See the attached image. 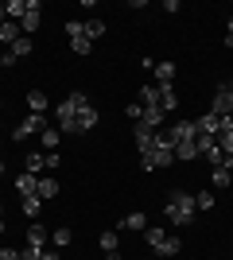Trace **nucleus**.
Here are the masks:
<instances>
[{
	"instance_id": "a878e982",
	"label": "nucleus",
	"mask_w": 233,
	"mask_h": 260,
	"mask_svg": "<svg viewBox=\"0 0 233 260\" xmlns=\"http://www.w3.org/2000/svg\"><path fill=\"white\" fill-rule=\"evenodd\" d=\"M206 163H210V167H233V163L225 159V152H222V148H218V144H214L210 152H206Z\"/></svg>"
},
{
	"instance_id": "0eeeda50",
	"label": "nucleus",
	"mask_w": 233,
	"mask_h": 260,
	"mask_svg": "<svg viewBox=\"0 0 233 260\" xmlns=\"http://www.w3.org/2000/svg\"><path fill=\"white\" fill-rule=\"evenodd\" d=\"M194 136H198L194 120H175V124L167 128V140H171V144H187V140H194Z\"/></svg>"
},
{
	"instance_id": "bb28decb",
	"label": "nucleus",
	"mask_w": 233,
	"mask_h": 260,
	"mask_svg": "<svg viewBox=\"0 0 233 260\" xmlns=\"http://www.w3.org/2000/svg\"><path fill=\"white\" fill-rule=\"evenodd\" d=\"M140 105H159V86H140Z\"/></svg>"
},
{
	"instance_id": "423d86ee",
	"label": "nucleus",
	"mask_w": 233,
	"mask_h": 260,
	"mask_svg": "<svg viewBox=\"0 0 233 260\" xmlns=\"http://www.w3.org/2000/svg\"><path fill=\"white\" fill-rule=\"evenodd\" d=\"M47 128V117H43V113H31V117H27V120H20V124H16V128H12V136H16V140H27V136H31V132H43Z\"/></svg>"
},
{
	"instance_id": "4c0bfd02",
	"label": "nucleus",
	"mask_w": 233,
	"mask_h": 260,
	"mask_svg": "<svg viewBox=\"0 0 233 260\" xmlns=\"http://www.w3.org/2000/svg\"><path fill=\"white\" fill-rule=\"evenodd\" d=\"M0 66H4V70H12V66H16V54H12L8 47H4V51H0Z\"/></svg>"
},
{
	"instance_id": "a211bd4d",
	"label": "nucleus",
	"mask_w": 233,
	"mask_h": 260,
	"mask_svg": "<svg viewBox=\"0 0 233 260\" xmlns=\"http://www.w3.org/2000/svg\"><path fill=\"white\" fill-rule=\"evenodd\" d=\"M31 47H35V43H31V35H20V39H16L8 51L16 54V62H20V58H27V54H31Z\"/></svg>"
},
{
	"instance_id": "412c9836",
	"label": "nucleus",
	"mask_w": 233,
	"mask_h": 260,
	"mask_svg": "<svg viewBox=\"0 0 233 260\" xmlns=\"http://www.w3.org/2000/svg\"><path fill=\"white\" fill-rule=\"evenodd\" d=\"M210 179H214V186H218V190L233 186V171H229V167H214V175H210Z\"/></svg>"
},
{
	"instance_id": "c9c22d12",
	"label": "nucleus",
	"mask_w": 233,
	"mask_h": 260,
	"mask_svg": "<svg viewBox=\"0 0 233 260\" xmlns=\"http://www.w3.org/2000/svg\"><path fill=\"white\" fill-rule=\"evenodd\" d=\"M20 260H43V249H35V245H23V249H20Z\"/></svg>"
},
{
	"instance_id": "72a5a7b5",
	"label": "nucleus",
	"mask_w": 233,
	"mask_h": 260,
	"mask_svg": "<svg viewBox=\"0 0 233 260\" xmlns=\"http://www.w3.org/2000/svg\"><path fill=\"white\" fill-rule=\"evenodd\" d=\"M194 210H214V194H210V190L194 194Z\"/></svg>"
},
{
	"instance_id": "9b49d317",
	"label": "nucleus",
	"mask_w": 233,
	"mask_h": 260,
	"mask_svg": "<svg viewBox=\"0 0 233 260\" xmlns=\"http://www.w3.org/2000/svg\"><path fill=\"white\" fill-rule=\"evenodd\" d=\"M152 74H155V86H175V62L163 58V62H155Z\"/></svg>"
},
{
	"instance_id": "c85d7f7f",
	"label": "nucleus",
	"mask_w": 233,
	"mask_h": 260,
	"mask_svg": "<svg viewBox=\"0 0 233 260\" xmlns=\"http://www.w3.org/2000/svg\"><path fill=\"white\" fill-rule=\"evenodd\" d=\"M101 252H121V249H117V233H113V229L101 233Z\"/></svg>"
},
{
	"instance_id": "79ce46f5",
	"label": "nucleus",
	"mask_w": 233,
	"mask_h": 260,
	"mask_svg": "<svg viewBox=\"0 0 233 260\" xmlns=\"http://www.w3.org/2000/svg\"><path fill=\"white\" fill-rule=\"evenodd\" d=\"M0 233H4V206H0Z\"/></svg>"
},
{
	"instance_id": "2eb2a0df",
	"label": "nucleus",
	"mask_w": 233,
	"mask_h": 260,
	"mask_svg": "<svg viewBox=\"0 0 233 260\" xmlns=\"http://www.w3.org/2000/svg\"><path fill=\"white\" fill-rule=\"evenodd\" d=\"M159 109H163V113L179 109V93H175V86H159Z\"/></svg>"
},
{
	"instance_id": "dca6fc26",
	"label": "nucleus",
	"mask_w": 233,
	"mask_h": 260,
	"mask_svg": "<svg viewBox=\"0 0 233 260\" xmlns=\"http://www.w3.org/2000/svg\"><path fill=\"white\" fill-rule=\"evenodd\" d=\"M39 140H43V148H47V152H58V140H62V132H58L55 124H47V128L39 132Z\"/></svg>"
},
{
	"instance_id": "a19ab883",
	"label": "nucleus",
	"mask_w": 233,
	"mask_h": 260,
	"mask_svg": "<svg viewBox=\"0 0 233 260\" xmlns=\"http://www.w3.org/2000/svg\"><path fill=\"white\" fill-rule=\"evenodd\" d=\"M105 260H121V252H105Z\"/></svg>"
},
{
	"instance_id": "ddd939ff",
	"label": "nucleus",
	"mask_w": 233,
	"mask_h": 260,
	"mask_svg": "<svg viewBox=\"0 0 233 260\" xmlns=\"http://www.w3.org/2000/svg\"><path fill=\"white\" fill-rule=\"evenodd\" d=\"M20 35H23V31H20V23H16V20H4V23H0V47H4V43L12 47Z\"/></svg>"
},
{
	"instance_id": "7c9ffc66",
	"label": "nucleus",
	"mask_w": 233,
	"mask_h": 260,
	"mask_svg": "<svg viewBox=\"0 0 233 260\" xmlns=\"http://www.w3.org/2000/svg\"><path fill=\"white\" fill-rule=\"evenodd\" d=\"M86 35V23L82 20H66V39H82Z\"/></svg>"
},
{
	"instance_id": "9d476101",
	"label": "nucleus",
	"mask_w": 233,
	"mask_h": 260,
	"mask_svg": "<svg viewBox=\"0 0 233 260\" xmlns=\"http://www.w3.org/2000/svg\"><path fill=\"white\" fill-rule=\"evenodd\" d=\"M194 128H198V136H214V140H218V136H222V120L214 117V113H202V117L194 120Z\"/></svg>"
},
{
	"instance_id": "473e14b6",
	"label": "nucleus",
	"mask_w": 233,
	"mask_h": 260,
	"mask_svg": "<svg viewBox=\"0 0 233 260\" xmlns=\"http://www.w3.org/2000/svg\"><path fill=\"white\" fill-rule=\"evenodd\" d=\"M70 51H74V54H89V51H93V43L82 35V39H70Z\"/></svg>"
},
{
	"instance_id": "cd10ccee",
	"label": "nucleus",
	"mask_w": 233,
	"mask_h": 260,
	"mask_svg": "<svg viewBox=\"0 0 233 260\" xmlns=\"http://www.w3.org/2000/svg\"><path fill=\"white\" fill-rule=\"evenodd\" d=\"M39 210H43V198H39V194H35V198H23V214L31 217V221L39 217Z\"/></svg>"
},
{
	"instance_id": "6ab92c4d",
	"label": "nucleus",
	"mask_w": 233,
	"mask_h": 260,
	"mask_svg": "<svg viewBox=\"0 0 233 260\" xmlns=\"http://www.w3.org/2000/svg\"><path fill=\"white\" fill-rule=\"evenodd\" d=\"M175 159H183V163L198 159V144H194V140H187V144H175Z\"/></svg>"
},
{
	"instance_id": "2f4dec72",
	"label": "nucleus",
	"mask_w": 233,
	"mask_h": 260,
	"mask_svg": "<svg viewBox=\"0 0 233 260\" xmlns=\"http://www.w3.org/2000/svg\"><path fill=\"white\" fill-rule=\"evenodd\" d=\"M51 237H55V249H66L70 241H74V233H70V229H55Z\"/></svg>"
},
{
	"instance_id": "4468645a",
	"label": "nucleus",
	"mask_w": 233,
	"mask_h": 260,
	"mask_svg": "<svg viewBox=\"0 0 233 260\" xmlns=\"http://www.w3.org/2000/svg\"><path fill=\"white\" fill-rule=\"evenodd\" d=\"M47 225H39V221H31V229H27V245H35V249H47Z\"/></svg>"
},
{
	"instance_id": "1a4fd4ad",
	"label": "nucleus",
	"mask_w": 233,
	"mask_h": 260,
	"mask_svg": "<svg viewBox=\"0 0 233 260\" xmlns=\"http://www.w3.org/2000/svg\"><path fill=\"white\" fill-rule=\"evenodd\" d=\"M16 190H20V198H35V194H39V175L20 171V175H16Z\"/></svg>"
},
{
	"instance_id": "4be33fe9",
	"label": "nucleus",
	"mask_w": 233,
	"mask_h": 260,
	"mask_svg": "<svg viewBox=\"0 0 233 260\" xmlns=\"http://www.w3.org/2000/svg\"><path fill=\"white\" fill-rule=\"evenodd\" d=\"M23 171H31V175L47 171V152H31V155H27V167H23Z\"/></svg>"
},
{
	"instance_id": "393cba45",
	"label": "nucleus",
	"mask_w": 233,
	"mask_h": 260,
	"mask_svg": "<svg viewBox=\"0 0 233 260\" xmlns=\"http://www.w3.org/2000/svg\"><path fill=\"white\" fill-rule=\"evenodd\" d=\"M101 35H105V20H97V16H93V20H86V39H89V43H93V39H101Z\"/></svg>"
},
{
	"instance_id": "7ed1b4c3",
	"label": "nucleus",
	"mask_w": 233,
	"mask_h": 260,
	"mask_svg": "<svg viewBox=\"0 0 233 260\" xmlns=\"http://www.w3.org/2000/svg\"><path fill=\"white\" fill-rule=\"evenodd\" d=\"M171 163H175V144L167 140V132H159V144L148 155H140V167L144 171H159V167H171Z\"/></svg>"
},
{
	"instance_id": "c756f323",
	"label": "nucleus",
	"mask_w": 233,
	"mask_h": 260,
	"mask_svg": "<svg viewBox=\"0 0 233 260\" xmlns=\"http://www.w3.org/2000/svg\"><path fill=\"white\" fill-rule=\"evenodd\" d=\"M55 194H58L55 179H39V198H55Z\"/></svg>"
},
{
	"instance_id": "f03ea898",
	"label": "nucleus",
	"mask_w": 233,
	"mask_h": 260,
	"mask_svg": "<svg viewBox=\"0 0 233 260\" xmlns=\"http://www.w3.org/2000/svg\"><path fill=\"white\" fill-rule=\"evenodd\" d=\"M194 194H187V190H175V194L167 198V221L179 229H190L194 225Z\"/></svg>"
},
{
	"instance_id": "f8f14e48",
	"label": "nucleus",
	"mask_w": 233,
	"mask_h": 260,
	"mask_svg": "<svg viewBox=\"0 0 233 260\" xmlns=\"http://www.w3.org/2000/svg\"><path fill=\"white\" fill-rule=\"evenodd\" d=\"M163 117H167V113H163L159 105H144V117H140V120H144L148 128H155V132H159V128H163Z\"/></svg>"
},
{
	"instance_id": "aec40b11",
	"label": "nucleus",
	"mask_w": 233,
	"mask_h": 260,
	"mask_svg": "<svg viewBox=\"0 0 233 260\" xmlns=\"http://www.w3.org/2000/svg\"><path fill=\"white\" fill-rule=\"evenodd\" d=\"M179 249H183V241H179L175 233H167V237H163V245H159L155 252H159V256H179Z\"/></svg>"
},
{
	"instance_id": "6e6552de",
	"label": "nucleus",
	"mask_w": 233,
	"mask_h": 260,
	"mask_svg": "<svg viewBox=\"0 0 233 260\" xmlns=\"http://www.w3.org/2000/svg\"><path fill=\"white\" fill-rule=\"evenodd\" d=\"M39 20H43V16H39V0H27V12H23V20H20V31L35 35L39 31Z\"/></svg>"
},
{
	"instance_id": "20e7f679",
	"label": "nucleus",
	"mask_w": 233,
	"mask_h": 260,
	"mask_svg": "<svg viewBox=\"0 0 233 260\" xmlns=\"http://www.w3.org/2000/svg\"><path fill=\"white\" fill-rule=\"evenodd\" d=\"M132 140H136V152H140V155H148V152L155 148V144H159V132H155V128H148L144 120H136V124H132Z\"/></svg>"
},
{
	"instance_id": "37998d69",
	"label": "nucleus",
	"mask_w": 233,
	"mask_h": 260,
	"mask_svg": "<svg viewBox=\"0 0 233 260\" xmlns=\"http://www.w3.org/2000/svg\"><path fill=\"white\" fill-rule=\"evenodd\" d=\"M0 175H4V159H0Z\"/></svg>"
},
{
	"instance_id": "e433bc0d",
	"label": "nucleus",
	"mask_w": 233,
	"mask_h": 260,
	"mask_svg": "<svg viewBox=\"0 0 233 260\" xmlns=\"http://www.w3.org/2000/svg\"><path fill=\"white\" fill-rule=\"evenodd\" d=\"M194 144H198V155H206V152H210V148H214L218 140H214V136H194Z\"/></svg>"
},
{
	"instance_id": "ea45409f",
	"label": "nucleus",
	"mask_w": 233,
	"mask_h": 260,
	"mask_svg": "<svg viewBox=\"0 0 233 260\" xmlns=\"http://www.w3.org/2000/svg\"><path fill=\"white\" fill-rule=\"evenodd\" d=\"M43 260H58V249H43Z\"/></svg>"
},
{
	"instance_id": "58836bf2",
	"label": "nucleus",
	"mask_w": 233,
	"mask_h": 260,
	"mask_svg": "<svg viewBox=\"0 0 233 260\" xmlns=\"http://www.w3.org/2000/svg\"><path fill=\"white\" fill-rule=\"evenodd\" d=\"M0 260H20V249H0Z\"/></svg>"
},
{
	"instance_id": "f3484780",
	"label": "nucleus",
	"mask_w": 233,
	"mask_h": 260,
	"mask_svg": "<svg viewBox=\"0 0 233 260\" xmlns=\"http://www.w3.org/2000/svg\"><path fill=\"white\" fill-rule=\"evenodd\" d=\"M47 105H51V101H47L43 89H27V109H31V113H47Z\"/></svg>"
},
{
	"instance_id": "39448f33",
	"label": "nucleus",
	"mask_w": 233,
	"mask_h": 260,
	"mask_svg": "<svg viewBox=\"0 0 233 260\" xmlns=\"http://www.w3.org/2000/svg\"><path fill=\"white\" fill-rule=\"evenodd\" d=\"M210 113L218 120L233 117V86H218V93H214V101H210Z\"/></svg>"
},
{
	"instance_id": "5701e85b",
	"label": "nucleus",
	"mask_w": 233,
	"mask_h": 260,
	"mask_svg": "<svg viewBox=\"0 0 233 260\" xmlns=\"http://www.w3.org/2000/svg\"><path fill=\"white\" fill-rule=\"evenodd\" d=\"M121 229H136V233H140V229H148V214H140V210H136V214H128L121 221Z\"/></svg>"
},
{
	"instance_id": "f704fd0d",
	"label": "nucleus",
	"mask_w": 233,
	"mask_h": 260,
	"mask_svg": "<svg viewBox=\"0 0 233 260\" xmlns=\"http://www.w3.org/2000/svg\"><path fill=\"white\" fill-rule=\"evenodd\" d=\"M218 148H222V152H225V159H229V155H233V128L218 136Z\"/></svg>"
},
{
	"instance_id": "b1692460",
	"label": "nucleus",
	"mask_w": 233,
	"mask_h": 260,
	"mask_svg": "<svg viewBox=\"0 0 233 260\" xmlns=\"http://www.w3.org/2000/svg\"><path fill=\"white\" fill-rule=\"evenodd\" d=\"M23 12H27V4H23V0H8V4H4V16H8V20H16V23L23 20Z\"/></svg>"
},
{
	"instance_id": "f257e3e1",
	"label": "nucleus",
	"mask_w": 233,
	"mask_h": 260,
	"mask_svg": "<svg viewBox=\"0 0 233 260\" xmlns=\"http://www.w3.org/2000/svg\"><path fill=\"white\" fill-rule=\"evenodd\" d=\"M66 101L74 105V132H93L97 128V120H101V113H97V105L82 93V89H74V93H66Z\"/></svg>"
}]
</instances>
